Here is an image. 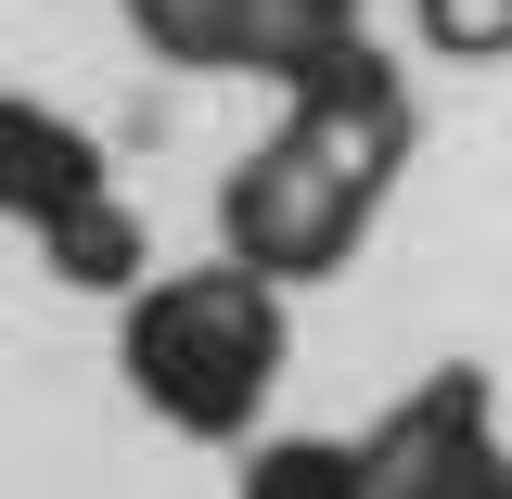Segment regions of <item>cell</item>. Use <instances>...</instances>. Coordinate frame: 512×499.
Here are the masks:
<instances>
[{"instance_id":"cell-3","label":"cell","mask_w":512,"mask_h":499,"mask_svg":"<svg viewBox=\"0 0 512 499\" xmlns=\"http://www.w3.org/2000/svg\"><path fill=\"white\" fill-rule=\"evenodd\" d=\"M128 26L167 64L218 77H308L333 39H359V0H128Z\"/></svg>"},{"instance_id":"cell-7","label":"cell","mask_w":512,"mask_h":499,"mask_svg":"<svg viewBox=\"0 0 512 499\" xmlns=\"http://www.w3.org/2000/svg\"><path fill=\"white\" fill-rule=\"evenodd\" d=\"M423 39H436V52H512V0H423Z\"/></svg>"},{"instance_id":"cell-2","label":"cell","mask_w":512,"mask_h":499,"mask_svg":"<svg viewBox=\"0 0 512 499\" xmlns=\"http://www.w3.org/2000/svg\"><path fill=\"white\" fill-rule=\"evenodd\" d=\"M128 384L180 436H244L282 384V282L244 269V256L141 282L128 295Z\"/></svg>"},{"instance_id":"cell-1","label":"cell","mask_w":512,"mask_h":499,"mask_svg":"<svg viewBox=\"0 0 512 499\" xmlns=\"http://www.w3.org/2000/svg\"><path fill=\"white\" fill-rule=\"evenodd\" d=\"M397 154H410V90L384 77L372 39H333L308 77H282V128L231 167L218 231L269 282H320V269H346V244L372 231Z\"/></svg>"},{"instance_id":"cell-6","label":"cell","mask_w":512,"mask_h":499,"mask_svg":"<svg viewBox=\"0 0 512 499\" xmlns=\"http://www.w3.org/2000/svg\"><path fill=\"white\" fill-rule=\"evenodd\" d=\"M244 499H372V448H333V436H282V448H256Z\"/></svg>"},{"instance_id":"cell-4","label":"cell","mask_w":512,"mask_h":499,"mask_svg":"<svg viewBox=\"0 0 512 499\" xmlns=\"http://www.w3.org/2000/svg\"><path fill=\"white\" fill-rule=\"evenodd\" d=\"M103 141H90V128L77 116H52V103H26V90H0V218H13V231H39V244H52L64 218H77V205H103Z\"/></svg>"},{"instance_id":"cell-5","label":"cell","mask_w":512,"mask_h":499,"mask_svg":"<svg viewBox=\"0 0 512 499\" xmlns=\"http://www.w3.org/2000/svg\"><path fill=\"white\" fill-rule=\"evenodd\" d=\"M64 269V282H90V295H141V218H128V192H103V205H77L52 244H39Z\"/></svg>"}]
</instances>
